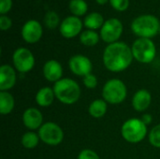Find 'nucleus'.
Listing matches in <instances>:
<instances>
[{"label": "nucleus", "mask_w": 160, "mask_h": 159, "mask_svg": "<svg viewBox=\"0 0 160 159\" xmlns=\"http://www.w3.org/2000/svg\"><path fill=\"white\" fill-rule=\"evenodd\" d=\"M40 139L38 134H37L34 131H28L24 133L22 137L21 142L22 145L26 149H34L38 145Z\"/></svg>", "instance_id": "4be33fe9"}, {"label": "nucleus", "mask_w": 160, "mask_h": 159, "mask_svg": "<svg viewBox=\"0 0 160 159\" xmlns=\"http://www.w3.org/2000/svg\"><path fill=\"white\" fill-rule=\"evenodd\" d=\"M60 22L59 16L54 11H48L44 17V23L49 29H54L58 26Z\"/></svg>", "instance_id": "b1692460"}, {"label": "nucleus", "mask_w": 160, "mask_h": 159, "mask_svg": "<svg viewBox=\"0 0 160 159\" xmlns=\"http://www.w3.org/2000/svg\"><path fill=\"white\" fill-rule=\"evenodd\" d=\"M151 102H152V95L146 89L138 90L134 94L132 100H131L133 109L139 112L146 111L150 107Z\"/></svg>", "instance_id": "dca6fc26"}, {"label": "nucleus", "mask_w": 160, "mask_h": 159, "mask_svg": "<svg viewBox=\"0 0 160 159\" xmlns=\"http://www.w3.org/2000/svg\"><path fill=\"white\" fill-rule=\"evenodd\" d=\"M68 67L74 75L83 78L87 74L91 73L93 64L88 57L82 54H76L70 57L68 61Z\"/></svg>", "instance_id": "9d476101"}, {"label": "nucleus", "mask_w": 160, "mask_h": 159, "mask_svg": "<svg viewBox=\"0 0 160 159\" xmlns=\"http://www.w3.org/2000/svg\"><path fill=\"white\" fill-rule=\"evenodd\" d=\"M158 33H159V35H160V27H159V31H158Z\"/></svg>", "instance_id": "473e14b6"}, {"label": "nucleus", "mask_w": 160, "mask_h": 159, "mask_svg": "<svg viewBox=\"0 0 160 159\" xmlns=\"http://www.w3.org/2000/svg\"><path fill=\"white\" fill-rule=\"evenodd\" d=\"M22 123L29 131L39 129L43 125V115L38 109L28 108L22 113Z\"/></svg>", "instance_id": "ddd939ff"}, {"label": "nucleus", "mask_w": 160, "mask_h": 159, "mask_svg": "<svg viewBox=\"0 0 160 159\" xmlns=\"http://www.w3.org/2000/svg\"><path fill=\"white\" fill-rule=\"evenodd\" d=\"M159 27V21L154 15L139 16L131 23L132 32L136 36L144 38L154 37L158 33Z\"/></svg>", "instance_id": "20e7f679"}, {"label": "nucleus", "mask_w": 160, "mask_h": 159, "mask_svg": "<svg viewBox=\"0 0 160 159\" xmlns=\"http://www.w3.org/2000/svg\"><path fill=\"white\" fill-rule=\"evenodd\" d=\"M38 134L40 141L50 146H57L64 140L63 129L53 122L44 123L38 129Z\"/></svg>", "instance_id": "0eeeda50"}, {"label": "nucleus", "mask_w": 160, "mask_h": 159, "mask_svg": "<svg viewBox=\"0 0 160 159\" xmlns=\"http://www.w3.org/2000/svg\"><path fill=\"white\" fill-rule=\"evenodd\" d=\"M147 126L140 118H130L124 122L121 127V135L129 143H139L147 136Z\"/></svg>", "instance_id": "7ed1b4c3"}, {"label": "nucleus", "mask_w": 160, "mask_h": 159, "mask_svg": "<svg viewBox=\"0 0 160 159\" xmlns=\"http://www.w3.org/2000/svg\"><path fill=\"white\" fill-rule=\"evenodd\" d=\"M42 26L36 20L26 22L22 28V37L23 40L30 44L38 42L42 37Z\"/></svg>", "instance_id": "f8f14e48"}, {"label": "nucleus", "mask_w": 160, "mask_h": 159, "mask_svg": "<svg viewBox=\"0 0 160 159\" xmlns=\"http://www.w3.org/2000/svg\"><path fill=\"white\" fill-rule=\"evenodd\" d=\"M148 139L151 145L157 148H160V124L151 129L148 135Z\"/></svg>", "instance_id": "393cba45"}, {"label": "nucleus", "mask_w": 160, "mask_h": 159, "mask_svg": "<svg viewBox=\"0 0 160 159\" xmlns=\"http://www.w3.org/2000/svg\"><path fill=\"white\" fill-rule=\"evenodd\" d=\"M12 6L11 0H0V13L4 15L8 11L10 10Z\"/></svg>", "instance_id": "c756f323"}, {"label": "nucleus", "mask_w": 160, "mask_h": 159, "mask_svg": "<svg viewBox=\"0 0 160 159\" xmlns=\"http://www.w3.org/2000/svg\"><path fill=\"white\" fill-rule=\"evenodd\" d=\"M83 85L88 89H95L98 85V78L95 74L90 73L82 78Z\"/></svg>", "instance_id": "a878e982"}, {"label": "nucleus", "mask_w": 160, "mask_h": 159, "mask_svg": "<svg viewBox=\"0 0 160 159\" xmlns=\"http://www.w3.org/2000/svg\"><path fill=\"white\" fill-rule=\"evenodd\" d=\"M12 22L10 20V18H8V16L5 15H1L0 16V29L3 31H6L8 29H9L11 27Z\"/></svg>", "instance_id": "c85d7f7f"}, {"label": "nucleus", "mask_w": 160, "mask_h": 159, "mask_svg": "<svg viewBox=\"0 0 160 159\" xmlns=\"http://www.w3.org/2000/svg\"><path fill=\"white\" fill-rule=\"evenodd\" d=\"M82 29V22L77 16H68L60 24V33L66 38L78 36Z\"/></svg>", "instance_id": "9b49d317"}, {"label": "nucleus", "mask_w": 160, "mask_h": 159, "mask_svg": "<svg viewBox=\"0 0 160 159\" xmlns=\"http://www.w3.org/2000/svg\"><path fill=\"white\" fill-rule=\"evenodd\" d=\"M99 36L94 30H86L81 33L80 35V41L82 45L87 47H93L98 43Z\"/></svg>", "instance_id": "412c9836"}, {"label": "nucleus", "mask_w": 160, "mask_h": 159, "mask_svg": "<svg viewBox=\"0 0 160 159\" xmlns=\"http://www.w3.org/2000/svg\"><path fill=\"white\" fill-rule=\"evenodd\" d=\"M78 159H100V157L95 151L91 149H83L79 153Z\"/></svg>", "instance_id": "cd10ccee"}, {"label": "nucleus", "mask_w": 160, "mask_h": 159, "mask_svg": "<svg viewBox=\"0 0 160 159\" xmlns=\"http://www.w3.org/2000/svg\"><path fill=\"white\" fill-rule=\"evenodd\" d=\"M14 68L20 73L31 71L35 66V57L32 52L26 48H18L12 54Z\"/></svg>", "instance_id": "6e6552de"}, {"label": "nucleus", "mask_w": 160, "mask_h": 159, "mask_svg": "<svg viewBox=\"0 0 160 159\" xmlns=\"http://www.w3.org/2000/svg\"><path fill=\"white\" fill-rule=\"evenodd\" d=\"M142 121H143V123L146 125V126H148L149 124H151V122H152V116L150 115V114H143L142 115V117L141 118Z\"/></svg>", "instance_id": "7c9ffc66"}, {"label": "nucleus", "mask_w": 160, "mask_h": 159, "mask_svg": "<svg viewBox=\"0 0 160 159\" xmlns=\"http://www.w3.org/2000/svg\"><path fill=\"white\" fill-rule=\"evenodd\" d=\"M55 98V95H54V91L52 88L49 87V86H45L40 88L38 93L36 94V103L39 106V107H50Z\"/></svg>", "instance_id": "f3484780"}, {"label": "nucleus", "mask_w": 160, "mask_h": 159, "mask_svg": "<svg viewBox=\"0 0 160 159\" xmlns=\"http://www.w3.org/2000/svg\"><path fill=\"white\" fill-rule=\"evenodd\" d=\"M131 51L134 59L142 64L153 62L157 55V48L151 38L140 37L136 39L132 44Z\"/></svg>", "instance_id": "423d86ee"}, {"label": "nucleus", "mask_w": 160, "mask_h": 159, "mask_svg": "<svg viewBox=\"0 0 160 159\" xmlns=\"http://www.w3.org/2000/svg\"><path fill=\"white\" fill-rule=\"evenodd\" d=\"M128 96V88L120 79L109 80L102 88V98L110 104L117 105L125 101Z\"/></svg>", "instance_id": "39448f33"}, {"label": "nucleus", "mask_w": 160, "mask_h": 159, "mask_svg": "<svg viewBox=\"0 0 160 159\" xmlns=\"http://www.w3.org/2000/svg\"><path fill=\"white\" fill-rule=\"evenodd\" d=\"M97 2H98V4H99V5H104V4H106L109 0H96Z\"/></svg>", "instance_id": "2f4dec72"}, {"label": "nucleus", "mask_w": 160, "mask_h": 159, "mask_svg": "<svg viewBox=\"0 0 160 159\" xmlns=\"http://www.w3.org/2000/svg\"><path fill=\"white\" fill-rule=\"evenodd\" d=\"M110 3L118 11H125L129 6V0H110Z\"/></svg>", "instance_id": "bb28decb"}, {"label": "nucleus", "mask_w": 160, "mask_h": 159, "mask_svg": "<svg viewBox=\"0 0 160 159\" xmlns=\"http://www.w3.org/2000/svg\"><path fill=\"white\" fill-rule=\"evenodd\" d=\"M55 98L63 104L72 105L76 103L82 95L79 83L69 78H62L52 87Z\"/></svg>", "instance_id": "f03ea898"}, {"label": "nucleus", "mask_w": 160, "mask_h": 159, "mask_svg": "<svg viewBox=\"0 0 160 159\" xmlns=\"http://www.w3.org/2000/svg\"><path fill=\"white\" fill-rule=\"evenodd\" d=\"M108 110V103L103 98H98L92 101L88 107L89 114L94 118L103 117Z\"/></svg>", "instance_id": "6ab92c4d"}, {"label": "nucleus", "mask_w": 160, "mask_h": 159, "mask_svg": "<svg viewBox=\"0 0 160 159\" xmlns=\"http://www.w3.org/2000/svg\"><path fill=\"white\" fill-rule=\"evenodd\" d=\"M42 73L44 78L51 82H56L62 79L63 76V67L62 65L54 59L48 60L42 68Z\"/></svg>", "instance_id": "2eb2a0df"}, {"label": "nucleus", "mask_w": 160, "mask_h": 159, "mask_svg": "<svg viewBox=\"0 0 160 159\" xmlns=\"http://www.w3.org/2000/svg\"><path fill=\"white\" fill-rule=\"evenodd\" d=\"M103 64L112 72L118 73L126 70L131 65L134 57L131 48L125 42L109 44L103 52Z\"/></svg>", "instance_id": "f257e3e1"}, {"label": "nucleus", "mask_w": 160, "mask_h": 159, "mask_svg": "<svg viewBox=\"0 0 160 159\" xmlns=\"http://www.w3.org/2000/svg\"><path fill=\"white\" fill-rule=\"evenodd\" d=\"M123 33V24L120 20L111 18L107 20L100 29V37L103 41L112 44L117 42Z\"/></svg>", "instance_id": "1a4fd4ad"}, {"label": "nucleus", "mask_w": 160, "mask_h": 159, "mask_svg": "<svg viewBox=\"0 0 160 159\" xmlns=\"http://www.w3.org/2000/svg\"><path fill=\"white\" fill-rule=\"evenodd\" d=\"M15 108V99L8 91L0 92V113L2 115L9 114Z\"/></svg>", "instance_id": "a211bd4d"}, {"label": "nucleus", "mask_w": 160, "mask_h": 159, "mask_svg": "<svg viewBox=\"0 0 160 159\" xmlns=\"http://www.w3.org/2000/svg\"><path fill=\"white\" fill-rule=\"evenodd\" d=\"M17 82V74L14 67L2 65L0 67V90L8 91L13 88Z\"/></svg>", "instance_id": "4468645a"}, {"label": "nucleus", "mask_w": 160, "mask_h": 159, "mask_svg": "<svg viewBox=\"0 0 160 159\" xmlns=\"http://www.w3.org/2000/svg\"><path fill=\"white\" fill-rule=\"evenodd\" d=\"M104 19L101 14L98 12H92L88 14L84 19V25L89 30H96L98 28H100L104 24Z\"/></svg>", "instance_id": "aec40b11"}, {"label": "nucleus", "mask_w": 160, "mask_h": 159, "mask_svg": "<svg viewBox=\"0 0 160 159\" xmlns=\"http://www.w3.org/2000/svg\"><path fill=\"white\" fill-rule=\"evenodd\" d=\"M69 9L75 16H82L87 12L88 6L84 0H71L69 2Z\"/></svg>", "instance_id": "5701e85b"}]
</instances>
